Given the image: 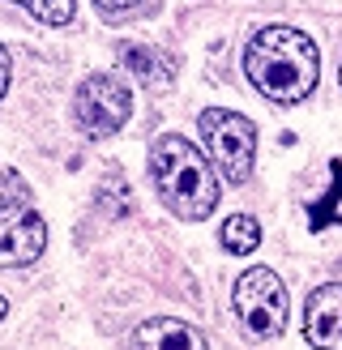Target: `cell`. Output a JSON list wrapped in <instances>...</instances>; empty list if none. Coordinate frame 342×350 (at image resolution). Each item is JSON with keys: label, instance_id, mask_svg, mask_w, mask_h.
<instances>
[{"label": "cell", "instance_id": "cell-4", "mask_svg": "<svg viewBox=\"0 0 342 350\" xmlns=\"http://www.w3.org/2000/svg\"><path fill=\"white\" fill-rule=\"evenodd\" d=\"M235 317L252 338H278L287 329V286L274 269H248L235 282Z\"/></svg>", "mask_w": 342, "mask_h": 350}, {"label": "cell", "instance_id": "cell-13", "mask_svg": "<svg viewBox=\"0 0 342 350\" xmlns=\"http://www.w3.org/2000/svg\"><path fill=\"white\" fill-rule=\"evenodd\" d=\"M98 5V13H107V17H124V13H133L142 0H94Z\"/></svg>", "mask_w": 342, "mask_h": 350}, {"label": "cell", "instance_id": "cell-3", "mask_svg": "<svg viewBox=\"0 0 342 350\" xmlns=\"http://www.w3.org/2000/svg\"><path fill=\"white\" fill-rule=\"evenodd\" d=\"M197 124H201V142L210 150L218 175L231 184H244L252 175V159H256L252 120H244L239 111H227V107H205Z\"/></svg>", "mask_w": 342, "mask_h": 350}, {"label": "cell", "instance_id": "cell-12", "mask_svg": "<svg viewBox=\"0 0 342 350\" xmlns=\"http://www.w3.org/2000/svg\"><path fill=\"white\" fill-rule=\"evenodd\" d=\"M338 201H342V167L334 163V192H330L325 201H317V205H313V214H308V226H313V231H321V226L338 222V218H342Z\"/></svg>", "mask_w": 342, "mask_h": 350}, {"label": "cell", "instance_id": "cell-9", "mask_svg": "<svg viewBox=\"0 0 342 350\" xmlns=\"http://www.w3.org/2000/svg\"><path fill=\"white\" fill-rule=\"evenodd\" d=\"M120 60H124L129 73H137L146 85H154V90L171 85V77H176V60H171L167 51H159V47H124Z\"/></svg>", "mask_w": 342, "mask_h": 350}, {"label": "cell", "instance_id": "cell-16", "mask_svg": "<svg viewBox=\"0 0 342 350\" xmlns=\"http://www.w3.org/2000/svg\"><path fill=\"white\" fill-rule=\"evenodd\" d=\"M338 77H342V68H338Z\"/></svg>", "mask_w": 342, "mask_h": 350}, {"label": "cell", "instance_id": "cell-6", "mask_svg": "<svg viewBox=\"0 0 342 350\" xmlns=\"http://www.w3.org/2000/svg\"><path fill=\"white\" fill-rule=\"evenodd\" d=\"M47 243V226L26 201L0 205V265H30Z\"/></svg>", "mask_w": 342, "mask_h": 350}, {"label": "cell", "instance_id": "cell-5", "mask_svg": "<svg viewBox=\"0 0 342 350\" xmlns=\"http://www.w3.org/2000/svg\"><path fill=\"white\" fill-rule=\"evenodd\" d=\"M129 111H133V98L124 90V81L107 73L86 77L73 94V120L86 137H111L129 120Z\"/></svg>", "mask_w": 342, "mask_h": 350}, {"label": "cell", "instance_id": "cell-7", "mask_svg": "<svg viewBox=\"0 0 342 350\" xmlns=\"http://www.w3.org/2000/svg\"><path fill=\"white\" fill-rule=\"evenodd\" d=\"M304 338L317 350H342V286L330 282L308 295L304 308Z\"/></svg>", "mask_w": 342, "mask_h": 350}, {"label": "cell", "instance_id": "cell-2", "mask_svg": "<svg viewBox=\"0 0 342 350\" xmlns=\"http://www.w3.org/2000/svg\"><path fill=\"white\" fill-rule=\"evenodd\" d=\"M150 175L159 188V201L176 218H205L218 205V175L210 171L205 154L184 142L180 133H163L150 146Z\"/></svg>", "mask_w": 342, "mask_h": 350}, {"label": "cell", "instance_id": "cell-11", "mask_svg": "<svg viewBox=\"0 0 342 350\" xmlns=\"http://www.w3.org/2000/svg\"><path fill=\"white\" fill-rule=\"evenodd\" d=\"M13 5H22L30 17H39L43 26H64L68 17H73V0H13Z\"/></svg>", "mask_w": 342, "mask_h": 350}, {"label": "cell", "instance_id": "cell-15", "mask_svg": "<svg viewBox=\"0 0 342 350\" xmlns=\"http://www.w3.org/2000/svg\"><path fill=\"white\" fill-rule=\"evenodd\" d=\"M5 312H9V304H5V299H0V317H5Z\"/></svg>", "mask_w": 342, "mask_h": 350}, {"label": "cell", "instance_id": "cell-1", "mask_svg": "<svg viewBox=\"0 0 342 350\" xmlns=\"http://www.w3.org/2000/svg\"><path fill=\"white\" fill-rule=\"evenodd\" d=\"M321 51L304 30L291 26H265L244 51L248 81L274 103H300L317 85Z\"/></svg>", "mask_w": 342, "mask_h": 350}, {"label": "cell", "instance_id": "cell-14", "mask_svg": "<svg viewBox=\"0 0 342 350\" xmlns=\"http://www.w3.org/2000/svg\"><path fill=\"white\" fill-rule=\"evenodd\" d=\"M9 90V56H5V47H0V98H5Z\"/></svg>", "mask_w": 342, "mask_h": 350}, {"label": "cell", "instance_id": "cell-8", "mask_svg": "<svg viewBox=\"0 0 342 350\" xmlns=\"http://www.w3.org/2000/svg\"><path fill=\"white\" fill-rule=\"evenodd\" d=\"M129 350H205V338H201V329H193L188 321L154 317V321L133 329Z\"/></svg>", "mask_w": 342, "mask_h": 350}, {"label": "cell", "instance_id": "cell-10", "mask_svg": "<svg viewBox=\"0 0 342 350\" xmlns=\"http://www.w3.org/2000/svg\"><path fill=\"white\" fill-rule=\"evenodd\" d=\"M256 239H261V226H256V218L235 214V218L222 222V248H227V252H252Z\"/></svg>", "mask_w": 342, "mask_h": 350}]
</instances>
